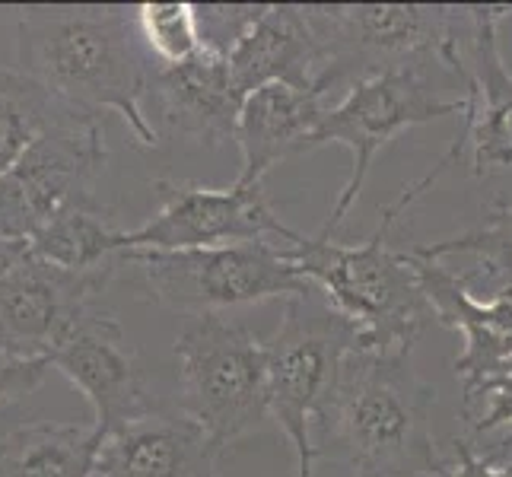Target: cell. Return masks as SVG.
Masks as SVG:
<instances>
[{
	"instance_id": "6da1fadb",
	"label": "cell",
	"mask_w": 512,
	"mask_h": 477,
	"mask_svg": "<svg viewBox=\"0 0 512 477\" xmlns=\"http://www.w3.org/2000/svg\"><path fill=\"white\" fill-rule=\"evenodd\" d=\"M465 156V137L455 134L452 147L436 159L427 175H420L398 194L379 217L376 233L357 242H334L325 236H303L280 245L296 274L319 290L331 309L357 331V350L382 357H411L423 331L436 322L423 296L408 249H395L392 229L443 175Z\"/></svg>"
},
{
	"instance_id": "7a4b0ae2",
	"label": "cell",
	"mask_w": 512,
	"mask_h": 477,
	"mask_svg": "<svg viewBox=\"0 0 512 477\" xmlns=\"http://www.w3.org/2000/svg\"><path fill=\"white\" fill-rule=\"evenodd\" d=\"M433 408L436 388L411 357L353 350L315 423V455L344 462L353 477H443Z\"/></svg>"
},
{
	"instance_id": "3957f363",
	"label": "cell",
	"mask_w": 512,
	"mask_h": 477,
	"mask_svg": "<svg viewBox=\"0 0 512 477\" xmlns=\"http://www.w3.org/2000/svg\"><path fill=\"white\" fill-rule=\"evenodd\" d=\"M20 70L86 115L115 112L140 147L160 144L144 112L150 67L125 7H35L16 26Z\"/></svg>"
},
{
	"instance_id": "277c9868",
	"label": "cell",
	"mask_w": 512,
	"mask_h": 477,
	"mask_svg": "<svg viewBox=\"0 0 512 477\" xmlns=\"http://www.w3.org/2000/svg\"><path fill=\"white\" fill-rule=\"evenodd\" d=\"M319 48L315 93L350 90L385 70L446 67L458 80L468 58L458 39L465 7L433 4H322L303 7Z\"/></svg>"
},
{
	"instance_id": "5b68a950",
	"label": "cell",
	"mask_w": 512,
	"mask_h": 477,
	"mask_svg": "<svg viewBox=\"0 0 512 477\" xmlns=\"http://www.w3.org/2000/svg\"><path fill=\"white\" fill-rule=\"evenodd\" d=\"M264 347V395L268 414L296 452V477H312L315 423L338 379L341 363L357 350V331L309 287L284 299V318Z\"/></svg>"
},
{
	"instance_id": "8992f818",
	"label": "cell",
	"mask_w": 512,
	"mask_h": 477,
	"mask_svg": "<svg viewBox=\"0 0 512 477\" xmlns=\"http://www.w3.org/2000/svg\"><path fill=\"white\" fill-rule=\"evenodd\" d=\"M179 411L223 449L264 427V347L226 315H194L175 338Z\"/></svg>"
},
{
	"instance_id": "52a82bcc",
	"label": "cell",
	"mask_w": 512,
	"mask_h": 477,
	"mask_svg": "<svg viewBox=\"0 0 512 477\" xmlns=\"http://www.w3.org/2000/svg\"><path fill=\"white\" fill-rule=\"evenodd\" d=\"M121 264H140L144 284L160 303L185 318L223 315V309L290 299L309 290L293 264L274 242L220 245V249H182V252H121Z\"/></svg>"
},
{
	"instance_id": "ba28073f",
	"label": "cell",
	"mask_w": 512,
	"mask_h": 477,
	"mask_svg": "<svg viewBox=\"0 0 512 477\" xmlns=\"http://www.w3.org/2000/svg\"><path fill=\"white\" fill-rule=\"evenodd\" d=\"M462 112H465V96L458 99L439 96L430 86L427 70L401 67V70H385V74L369 77L363 83H353L341 102L325 109L319 128L312 131L306 147L309 153L328 144H341L353 156L350 175L338 194V201L331 207L325 226L319 229V236L334 239L338 226L350 214V207L360 201V191L369 179L373 159L388 140H395L398 134L417 125H427V121L462 115Z\"/></svg>"
},
{
	"instance_id": "9c48e42d",
	"label": "cell",
	"mask_w": 512,
	"mask_h": 477,
	"mask_svg": "<svg viewBox=\"0 0 512 477\" xmlns=\"http://www.w3.org/2000/svg\"><path fill=\"white\" fill-rule=\"evenodd\" d=\"M105 156L102 121L64 102L20 159L0 172V236L29 242L61 204L96 188Z\"/></svg>"
},
{
	"instance_id": "30bf717a",
	"label": "cell",
	"mask_w": 512,
	"mask_h": 477,
	"mask_svg": "<svg viewBox=\"0 0 512 477\" xmlns=\"http://www.w3.org/2000/svg\"><path fill=\"white\" fill-rule=\"evenodd\" d=\"M160 210L137 229L125 233V252H182V249H220V245H249L284 239L296 242V229L274 214L264 185L207 188L198 182L156 179Z\"/></svg>"
},
{
	"instance_id": "8fae6325",
	"label": "cell",
	"mask_w": 512,
	"mask_h": 477,
	"mask_svg": "<svg viewBox=\"0 0 512 477\" xmlns=\"http://www.w3.org/2000/svg\"><path fill=\"white\" fill-rule=\"evenodd\" d=\"M414 277L436 322L462 334V353L452 369L462 382V420L474 414L490 388L512 379V284L493 299H478L465 274H452L443 261H427L408 249Z\"/></svg>"
},
{
	"instance_id": "7c38bea8",
	"label": "cell",
	"mask_w": 512,
	"mask_h": 477,
	"mask_svg": "<svg viewBox=\"0 0 512 477\" xmlns=\"http://www.w3.org/2000/svg\"><path fill=\"white\" fill-rule=\"evenodd\" d=\"M121 264L96 271H67L23 245L0 271V347L26 360H48L61 331L83 306L99 299Z\"/></svg>"
},
{
	"instance_id": "4fadbf2b",
	"label": "cell",
	"mask_w": 512,
	"mask_h": 477,
	"mask_svg": "<svg viewBox=\"0 0 512 477\" xmlns=\"http://www.w3.org/2000/svg\"><path fill=\"white\" fill-rule=\"evenodd\" d=\"M48 366L64 373L93 404L99 436L153 408L137 366V350L118 318L99 306V299L70 318L48 350Z\"/></svg>"
},
{
	"instance_id": "5bb4252c",
	"label": "cell",
	"mask_w": 512,
	"mask_h": 477,
	"mask_svg": "<svg viewBox=\"0 0 512 477\" xmlns=\"http://www.w3.org/2000/svg\"><path fill=\"white\" fill-rule=\"evenodd\" d=\"M468 16V70L462 77V137L471 150V172L487 179L512 172V70L503 58L500 23L512 7H465Z\"/></svg>"
},
{
	"instance_id": "9a60e30c",
	"label": "cell",
	"mask_w": 512,
	"mask_h": 477,
	"mask_svg": "<svg viewBox=\"0 0 512 477\" xmlns=\"http://www.w3.org/2000/svg\"><path fill=\"white\" fill-rule=\"evenodd\" d=\"M223 455L182 411L147 408L99 436L93 477H217Z\"/></svg>"
},
{
	"instance_id": "2e32d148",
	"label": "cell",
	"mask_w": 512,
	"mask_h": 477,
	"mask_svg": "<svg viewBox=\"0 0 512 477\" xmlns=\"http://www.w3.org/2000/svg\"><path fill=\"white\" fill-rule=\"evenodd\" d=\"M147 93L163 128L198 147H220L236 134L242 96L223 58L198 51L175 67L150 70Z\"/></svg>"
},
{
	"instance_id": "e0dca14e",
	"label": "cell",
	"mask_w": 512,
	"mask_h": 477,
	"mask_svg": "<svg viewBox=\"0 0 512 477\" xmlns=\"http://www.w3.org/2000/svg\"><path fill=\"white\" fill-rule=\"evenodd\" d=\"M325 109V96L287 83H268L245 96L233 134L242 150V172L236 182L261 185L277 163L306 153Z\"/></svg>"
},
{
	"instance_id": "ac0fdd59",
	"label": "cell",
	"mask_w": 512,
	"mask_h": 477,
	"mask_svg": "<svg viewBox=\"0 0 512 477\" xmlns=\"http://www.w3.org/2000/svg\"><path fill=\"white\" fill-rule=\"evenodd\" d=\"M226 67L242 99L268 83H287L315 93L319 48H315V35L303 7H264L252 32L226 58Z\"/></svg>"
},
{
	"instance_id": "d6986e66",
	"label": "cell",
	"mask_w": 512,
	"mask_h": 477,
	"mask_svg": "<svg viewBox=\"0 0 512 477\" xmlns=\"http://www.w3.org/2000/svg\"><path fill=\"white\" fill-rule=\"evenodd\" d=\"M125 233L128 229H118L109 207L93 191H80L67 204H61L26 245L32 255L58 264V268L96 271L121 264Z\"/></svg>"
},
{
	"instance_id": "ffe728a7",
	"label": "cell",
	"mask_w": 512,
	"mask_h": 477,
	"mask_svg": "<svg viewBox=\"0 0 512 477\" xmlns=\"http://www.w3.org/2000/svg\"><path fill=\"white\" fill-rule=\"evenodd\" d=\"M96 423L32 420L0 436V477H93Z\"/></svg>"
},
{
	"instance_id": "44dd1931",
	"label": "cell",
	"mask_w": 512,
	"mask_h": 477,
	"mask_svg": "<svg viewBox=\"0 0 512 477\" xmlns=\"http://www.w3.org/2000/svg\"><path fill=\"white\" fill-rule=\"evenodd\" d=\"M61 105V99L26 77L20 67L0 64V172L20 159V153L61 112Z\"/></svg>"
},
{
	"instance_id": "7402d4cb",
	"label": "cell",
	"mask_w": 512,
	"mask_h": 477,
	"mask_svg": "<svg viewBox=\"0 0 512 477\" xmlns=\"http://www.w3.org/2000/svg\"><path fill=\"white\" fill-rule=\"evenodd\" d=\"M411 249L427 261H443L449 255H474L478 264H474V271H465L468 287L474 280H484V284L503 280L512 274V201H490L481 226L439 242L411 245Z\"/></svg>"
},
{
	"instance_id": "603a6c76",
	"label": "cell",
	"mask_w": 512,
	"mask_h": 477,
	"mask_svg": "<svg viewBox=\"0 0 512 477\" xmlns=\"http://www.w3.org/2000/svg\"><path fill=\"white\" fill-rule=\"evenodd\" d=\"M137 26L163 67H175L201 51L194 4H140Z\"/></svg>"
},
{
	"instance_id": "cb8c5ba5",
	"label": "cell",
	"mask_w": 512,
	"mask_h": 477,
	"mask_svg": "<svg viewBox=\"0 0 512 477\" xmlns=\"http://www.w3.org/2000/svg\"><path fill=\"white\" fill-rule=\"evenodd\" d=\"M264 13V4H204L194 7V20H198V39L201 51L217 58H229L236 45L252 32L258 16Z\"/></svg>"
},
{
	"instance_id": "d4e9b609",
	"label": "cell",
	"mask_w": 512,
	"mask_h": 477,
	"mask_svg": "<svg viewBox=\"0 0 512 477\" xmlns=\"http://www.w3.org/2000/svg\"><path fill=\"white\" fill-rule=\"evenodd\" d=\"M48 360H26L0 347V408L32 395L48 376Z\"/></svg>"
},
{
	"instance_id": "484cf974",
	"label": "cell",
	"mask_w": 512,
	"mask_h": 477,
	"mask_svg": "<svg viewBox=\"0 0 512 477\" xmlns=\"http://www.w3.org/2000/svg\"><path fill=\"white\" fill-rule=\"evenodd\" d=\"M443 477H512V462L493 465L484 455L474 452L471 439H455V458L446 462Z\"/></svg>"
},
{
	"instance_id": "4316f807",
	"label": "cell",
	"mask_w": 512,
	"mask_h": 477,
	"mask_svg": "<svg viewBox=\"0 0 512 477\" xmlns=\"http://www.w3.org/2000/svg\"><path fill=\"white\" fill-rule=\"evenodd\" d=\"M23 245H26V242H10V239H4V236H0V271H4L7 264H10V261L16 258V252H20Z\"/></svg>"
}]
</instances>
